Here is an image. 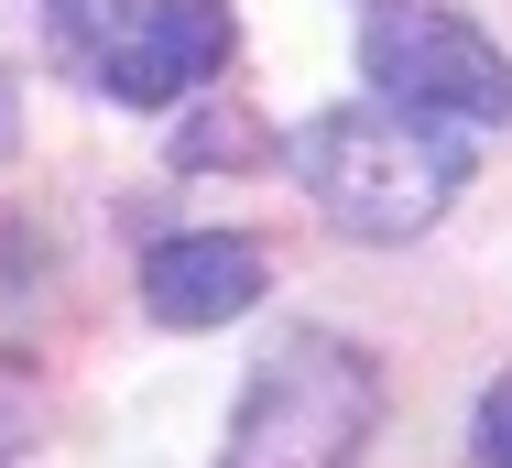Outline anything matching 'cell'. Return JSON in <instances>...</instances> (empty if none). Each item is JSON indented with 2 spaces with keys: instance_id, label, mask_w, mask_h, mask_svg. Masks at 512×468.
<instances>
[{
  "instance_id": "cell-1",
  "label": "cell",
  "mask_w": 512,
  "mask_h": 468,
  "mask_svg": "<svg viewBox=\"0 0 512 468\" xmlns=\"http://www.w3.org/2000/svg\"><path fill=\"white\" fill-rule=\"evenodd\" d=\"M284 164H295V186H306V207L327 229H349V240H425L458 207V186H469V131L414 120L393 98H338V109H316L284 142Z\"/></svg>"
},
{
  "instance_id": "cell-2",
  "label": "cell",
  "mask_w": 512,
  "mask_h": 468,
  "mask_svg": "<svg viewBox=\"0 0 512 468\" xmlns=\"http://www.w3.org/2000/svg\"><path fill=\"white\" fill-rule=\"evenodd\" d=\"M371 425H382V360L338 327H284L229 403L218 468H360Z\"/></svg>"
},
{
  "instance_id": "cell-3",
  "label": "cell",
  "mask_w": 512,
  "mask_h": 468,
  "mask_svg": "<svg viewBox=\"0 0 512 468\" xmlns=\"http://www.w3.org/2000/svg\"><path fill=\"white\" fill-rule=\"evenodd\" d=\"M360 77L371 98H393L414 120H447V131H512V55L458 22V11H425V0H393L360 22Z\"/></svg>"
},
{
  "instance_id": "cell-4",
  "label": "cell",
  "mask_w": 512,
  "mask_h": 468,
  "mask_svg": "<svg viewBox=\"0 0 512 468\" xmlns=\"http://www.w3.org/2000/svg\"><path fill=\"white\" fill-rule=\"evenodd\" d=\"M131 283H142V316L153 327L197 338V327H229V316H251L273 294V240L262 229H175V240L142 251Z\"/></svg>"
},
{
  "instance_id": "cell-5",
  "label": "cell",
  "mask_w": 512,
  "mask_h": 468,
  "mask_svg": "<svg viewBox=\"0 0 512 468\" xmlns=\"http://www.w3.org/2000/svg\"><path fill=\"white\" fill-rule=\"evenodd\" d=\"M229 44H240L229 0H142V11H131V33L99 55V77H88V88L120 98V109H175L186 88H207V77L229 66Z\"/></svg>"
},
{
  "instance_id": "cell-6",
  "label": "cell",
  "mask_w": 512,
  "mask_h": 468,
  "mask_svg": "<svg viewBox=\"0 0 512 468\" xmlns=\"http://www.w3.org/2000/svg\"><path fill=\"white\" fill-rule=\"evenodd\" d=\"M273 153V131L240 109V98H207L186 109V131H175V175H218V164H262Z\"/></svg>"
},
{
  "instance_id": "cell-7",
  "label": "cell",
  "mask_w": 512,
  "mask_h": 468,
  "mask_svg": "<svg viewBox=\"0 0 512 468\" xmlns=\"http://www.w3.org/2000/svg\"><path fill=\"white\" fill-rule=\"evenodd\" d=\"M131 11H142V0H44V55H55L66 77H99V55L131 33Z\"/></svg>"
},
{
  "instance_id": "cell-8",
  "label": "cell",
  "mask_w": 512,
  "mask_h": 468,
  "mask_svg": "<svg viewBox=\"0 0 512 468\" xmlns=\"http://www.w3.org/2000/svg\"><path fill=\"white\" fill-rule=\"evenodd\" d=\"M469 447H480V468H512V371L480 392V414H469Z\"/></svg>"
},
{
  "instance_id": "cell-9",
  "label": "cell",
  "mask_w": 512,
  "mask_h": 468,
  "mask_svg": "<svg viewBox=\"0 0 512 468\" xmlns=\"http://www.w3.org/2000/svg\"><path fill=\"white\" fill-rule=\"evenodd\" d=\"M0 153H11V77H0Z\"/></svg>"
},
{
  "instance_id": "cell-10",
  "label": "cell",
  "mask_w": 512,
  "mask_h": 468,
  "mask_svg": "<svg viewBox=\"0 0 512 468\" xmlns=\"http://www.w3.org/2000/svg\"><path fill=\"white\" fill-rule=\"evenodd\" d=\"M360 11H393V0H360Z\"/></svg>"
},
{
  "instance_id": "cell-11",
  "label": "cell",
  "mask_w": 512,
  "mask_h": 468,
  "mask_svg": "<svg viewBox=\"0 0 512 468\" xmlns=\"http://www.w3.org/2000/svg\"><path fill=\"white\" fill-rule=\"evenodd\" d=\"M0 468H11V447H0Z\"/></svg>"
}]
</instances>
